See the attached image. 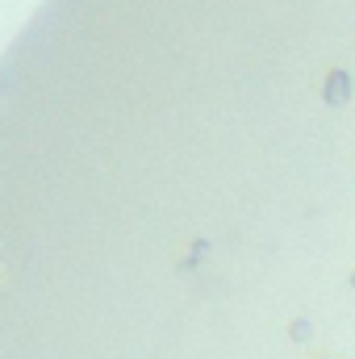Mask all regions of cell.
<instances>
[{
	"label": "cell",
	"instance_id": "6da1fadb",
	"mask_svg": "<svg viewBox=\"0 0 355 359\" xmlns=\"http://www.w3.org/2000/svg\"><path fill=\"white\" fill-rule=\"evenodd\" d=\"M322 96H326V104H347L351 100V72H343V67H335V72H326V84H322Z\"/></svg>",
	"mask_w": 355,
	"mask_h": 359
},
{
	"label": "cell",
	"instance_id": "7a4b0ae2",
	"mask_svg": "<svg viewBox=\"0 0 355 359\" xmlns=\"http://www.w3.org/2000/svg\"><path fill=\"white\" fill-rule=\"evenodd\" d=\"M309 334H314V326H309L305 318H293V326H288V339H293V343H309Z\"/></svg>",
	"mask_w": 355,
	"mask_h": 359
},
{
	"label": "cell",
	"instance_id": "3957f363",
	"mask_svg": "<svg viewBox=\"0 0 355 359\" xmlns=\"http://www.w3.org/2000/svg\"><path fill=\"white\" fill-rule=\"evenodd\" d=\"M347 284H351V288H355V271H351V280H347Z\"/></svg>",
	"mask_w": 355,
	"mask_h": 359
}]
</instances>
